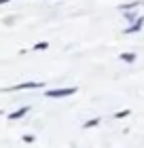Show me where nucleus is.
I'll return each instance as SVG.
<instances>
[{"instance_id": "f257e3e1", "label": "nucleus", "mask_w": 144, "mask_h": 148, "mask_svg": "<svg viewBox=\"0 0 144 148\" xmlns=\"http://www.w3.org/2000/svg\"><path fill=\"white\" fill-rule=\"evenodd\" d=\"M79 89L76 87H61V89H47L45 91V97H49V99H57V97H70L74 95Z\"/></svg>"}, {"instance_id": "f03ea898", "label": "nucleus", "mask_w": 144, "mask_h": 148, "mask_svg": "<svg viewBox=\"0 0 144 148\" xmlns=\"http://www.w3.org/2000/svg\"><path fill=\"white\" fill-rule=\"evenodd\" d=\"M45 83L43 80H23V83H17L13 87H4L2 91H23V89H43Z\"/></svg>"}, {"instance_id": "7ed1b4c3", "label": "nucleus", "mask_w": 144, "mask_h": 148, "mask_svg": "<svg viewBox=\"0 0 144 148\" xmlns=\"http://www.w3.org/2000/svg\"><path fill=\"white\" fill-rule=\"evenodd\" d=\"M142 25H144V17L140 15L134 23H129V28L123 30V34H136V32H140V30H142Z\"/></svg>"}, {"instance_id": "20e7f679", "label": "nucleus", "mask_w": 144, "mask_h": 148, "mask_svg": "<svg viewBox=\"0 0 144 148\" xmlns=\"http://www.w3.org/2000/svg\"><path fill=\"white\" fill-rule=\"evenodd\" d=\"M28 112H30V106H21L19 110H15V112H9V114H6V119H9V121H19V119H23Z\"/></svg>"}, {"instance_id": "39448f33", "label": "nucleus", "mask_w": 144, "mask_h": 148, "mask_svg": "<svg viewBox=\"0 0 144 148\" xmlns=\"http://www.w3.org/2000/svg\"><path fill=\"white\" fill-rule=\"evenodd\" d=\"M144 2H140V0H134V2H125V4H121L119 6V11L123 13H127V11H134V9H138V6H142Z\"/></svg>"}, {"instance_id": "423d86ee", "label": "nucleus", "mask_w": 144, "mask_h": 148, "mask_svg": "<svg viewBox=\"0 0 144 148\" xmlns=\"http://www.w3.org/2000/svg\"><path fill=\"white\" fill-rule=\"evenodd\" d=\"M119 59H121V62H125V64H134L136 59H138V55L132 53V51H125V53H121V55H119Z\"/></svg>"}, {"instance_id": "0eeeda50", "label": "nucleus", "mask_w": 144, "mask_h": 148, "mask_svg": "<svg viewBox=\"0 0 144 148\" xmlns=\"http://www.w3.org/2000/svg\"><path fill=\"white\" fill-rule=\"evenodd\" d=\"M100 123H102V119H100V116L89 119V121H85V123H83V129H93V127H98Z\"/></svg>"}, {"instance_id": "6e6552de", "label": "nucleus", "mask_w": 144, "mask_h": 148, "mask_svg": "<svg viewBox=\"0 0 144 148\" xmlns=\"http://www.w3.org/2000/svg\"><path fill=\"white\" fill-rule=\"evenodd\" d=\"M129 114H132V110H129V108H125V110H119V112H114V119H116V121H121V119H127Z\"/></svg>"}, {"instance_id": "1a4fd4ad", "label": "nucleus", "mask_w": 144, "mask_h": 148, "mask_svg": "<svg viewBox=\"0 0 144 148\" xmlns=\"http://www.w3.org/2000/svg\"><path fill=\"white\" fill-rule=\"evenodd\" d=\"M123 17H125V19H127V21H129V23H134V21H136V19H138V17H140V15H138V13H136V11H132V13H129V11H127V13H123Z\"/></svg>"}, {"instance_id": "9d476101", "label": "nucleus", "mask_w": 144, "mask_h": 148, "mask_svg": "<svg viewBox=\"0 0 144 148\" xmlns=\"http://www.w3.org/2000/svg\"><path fill=\"white\" fill-rule=\"evenodd\" d=\"M47 49H49V42H47V40H40V42L34 45V51H47Z\"/></svg>"}, {"instance_id": "9b49d317", "label": "nucleus", "mask_w": 144, "mask_h": 148, "mask_svg": "<svg viewBox=\"0 0 144 148\" xmlns=\"http://www.w3.org/2000/svg\"><path fill=\"white\" fill-rule=\"evenodd\" d=\"M21 140H23L25 144H34V140H36V138H34L32 133H25V136H21Z\"/></svg>"}, {"instance_id": "f8f14e48", "label": "nucleus", "mask_w": 144, "mask_h": 148, "mask_svg": "<svg viewBox=\"0 0 144 148\" xmlns=\"http://www.w3.org/2000/svg\"><path fill=\"white\" fill-rule=\"evenodd\" d=\"M6 2H11V0H0V4H6Z\"/></svg>"}]
</instances>
